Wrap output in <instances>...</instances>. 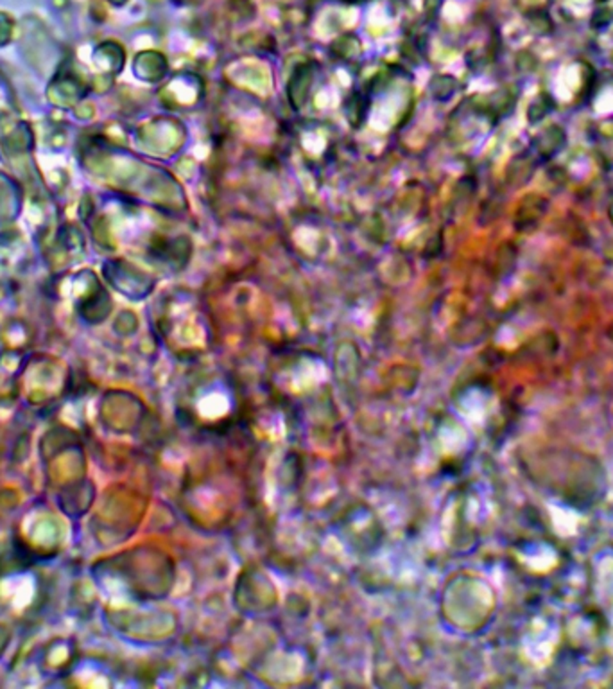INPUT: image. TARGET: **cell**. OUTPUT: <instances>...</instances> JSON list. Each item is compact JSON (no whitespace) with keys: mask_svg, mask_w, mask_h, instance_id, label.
Instances as JSON below:
<instances>
[{"mask_svg":"<svg viewBox=\"0 0 613 689\" xmlns=\"http://www.w3.org/2000/svg\"><path fill=\"white\" fill-rule=\"evenodd\" d=\"M311 83H312L311 63H303L294 71V74L289 81V99H291V104L294 108H300L307 101Z\"/></svg>","mask_w":613,"mask_h":689,"instance_id":"obj_1","label":"cell"}]
</instances>
